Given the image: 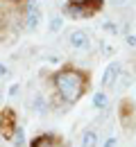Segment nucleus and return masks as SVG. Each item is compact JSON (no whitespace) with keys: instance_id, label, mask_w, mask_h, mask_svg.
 <instances>
[{"instance_id":"nucleus-15","label":"nucleus","mask_w":136,"mask_h":147,"mask_svg":"<svg viewBox=\"0 0 136 147\" xmlns=\"http://www.w3.org/2000/svg\"><path fill=\"white\" fill-rule=\"evenodd\" d=\"M102 147H118V138L116 136H109V138L102 143Z\"/></svg>"},{"instance_id":"nucleus-18","label":"nucleus","mask_w":136,"mask_h":147,"mask_svg":"<svg viewBox=\"0 0 136 147\" xmlns=\"http://www.w3.org/2000/svg\"><path fill=\"white\" fill-rule=\"evenodd\" d=\"M102 52H104V55H114L116 50H114V45H109V43H102Z\"/></svg>"},{"instance_id":"nucleus-19","label":"nucleus","mask_w":136,"mask_h":147,"mask_svg":"<svg viewBox=\"0 0 136 147\" xmlns=\"http://www.w3.org/2000/svg\"><path fill=\"white\" fill-rule=\"evenodd\" d=\"M129 0H109V5L111 7H122V5H127Z\"/></svg>"},{"instance_id":"nucleus-20","label":"nucleus","mask_w":136,"mask_h":147,"mask_svg":"<svg viewBox=\"0 0 136 147\" xmlns=\"http://www.w3.org/2000/svg\"><path fill=\"white\" fill-rule=\"evenodd\" d=\"M7 75H9V68H7V66L0 61V79H2V77H7Z\"/></svg>"},{"instance_id":"nucleus-5","label":"nucleus","mask_w":136,"mask_h":147,"mask_svg":"<svg viewBox=\"0 0 136 147\" xmlns=\"http://www.w3.org/2000/svg\"><path fill=\"white\" fill-rule=\"evenodd\" d=\"M41 18H43V14H41L39 2L37 0H27L25 2V9H23V25H25V30L27 32H34L39 27Z\"/></svg>"},{"instance_id":"nucleus-4","label":"nucleus","mask_w":136,"mask_h":147,"mask_svg":"<svg viewBox=\"0 0 136 147\" xmlns=\"http://www.w3.org/2000/svg\"><path fill=\"white\" fill-rule=\"evenodd\" d=\"M118 120H120V127L125 131H134L136 129V104L132 100H120Z\"/></svg>"},{"instance_id":"nucleus-13","label":"nucleus","mask_w":136,"mask_h":147,"mask_svg":"<svg viewBox=\"0 0 136 147\" xmlns=\"http://www.w3.org/2000/svg\"><path fill=\"white\" fill-rule=\"evenodd\" d=\"M61 27H64V16H52L50 23H48V32L55 34V32H59Z\"/></svg>"},{"instance_id":"nucleus-10","label":"nucleus","mask_w":136,"mask_h":147,"mask_svg":"<svg viewBox=\"0 0 136 147\" xmlns=\"http://www.w3.org/2000/svg\"><path fill=\"white\" fill-rule=\"evenodd\" d=\"M91 104H93V109H97V111L107 109V104H109V95H107L104 91H95V93H93V97H91Z\"/></svg>"},{"instance_id":"nucleus-14","label":"nucleus","mask_w":136,"mask_h":147,"mask_svg":"<svg viewBox=\"0 0 136 147\" xmlns=\"http://www.w3.org/2000/svg\"><path fill=\"white\" fill-rule=\"evenodd\" d=\"M102 27H104L107 32H111V34H118V25L114 23V20H107V23H104Z\"/></svg>"},{"instance_id":"nucleus-21","label":"nucleus","mask_w":136,"mask_h":147,"mask_svg":"<svg viewBox=\"0 0 136 147\" xmlns=\"http://www.w3.org/2000/svg\"><path fill=\"white\" fill-rule=\"evenodd\" d=\"M7 5H14V7H18V2H23V0H5Z\"/></svg>"},{"instance_id":"nucleus-11","label":"nucleus","mask_w":136,"mask_h":147,"mask_svg":"<svg viewBox=\"0 0 136 147\" xmlns=\"http://www.w3.org/2000/svg\"><path fill=\"white\" fill-rule=\"evenodd\" d=\"M79 147H97V131H95V129L84 131V136H82V145H79Z\"/></svg>"},{"instance_id":"nucleus-7","label":"nucleus","mask_w":136,"mask_h":147,"mask_svg":"<svg viewBox=\"0 0 136 147\" xmlns=\"http://www.w3.org/2000/svg\"><path fill=\"white\" fill-rule=\"evenodd\" d=\"M120 75H122V63L109 61V66L104 68V75H102V88H114L120 82Z\"/></svg>"},{"instance_id":"nucleus-2","label":"nucleus","mask_w":136,"mask_h":147,"mask_svg":"<svg viewBox=\"0 0 136 147\" xmlns=\"http://www.w3.org/2000/svg\"><path fill=\"white\" fill-rule=\"evenodd\" d=\"M100 7H102V0H68L64 5V14L75 20H84L93 16Z\"/></svg>"},{"instance_id":"nucleus-16","label":"nucleus","mask_w":136,"mask_h":147,"mask_svg":"<svg viewBox=\"0 0 136 147\" xmlns=\"http://www.w3.org/2000/svg\"><path fill=\"white\" fill-rule=\"evenodd\" d=\"M125 43L129 48H136V34H125Z\"/></svg>"},{"instance_id":"nucleus-3","label":"nucleus","mask_w":136,"mask_h":147,"mask_svg":"<svg viewBox=\"0 0 136 147\" xmlns=\"http://www.w3.org/2000/svg\"><path fill=\"white\" fill-rule=\"evenodd\" d=\"M91 45H93V36H91L89 30L77 27V30L68 32V48L70 50H75V52H89Z\"/></svg>"},{"instance_id":"nucleus-1","label":"nucleus","mask_w":136,"mask_h":147,"mask_svg":"<svg viewBox=\"0 0 136 147\" xmlns=\"http://www.w3.org/2000/svg\"><path fill=\"white\" fill-rule=\"evenodd\" d=\"M50 84H52L55 97L61 104L70 107V104H75L79 97L86 93V88H89V75L84 70H79V68L66 66V68H61V70H57L52 75Z\"/></svg>"},{"instance_id":"nucleus-6","label":"nucleus","mask_w":136,"mask_h":147,"mask_svg":"<svg viewBox=\"0 0 136 147\" xmlns=\"http://www.w3.org/2000/svg\"><path fill=\"white\" fill-rule=\"evenodd\" d=\"M16 127H18V125H16V111L14 109L0 111V136H2L5 140H12Z\"/></svg>"},{"instance_id":"nucleus-23","label":"nucleus","mask_w":136,"mask_h":147,"mask_svg":"<svg viewBox=\"0 0 136 147\" xmlns=\"http://www.w3.org/2000/svg\"><path fill=\"white\" fill-rule=\"evenodd\" d=\"M134 68H136V63H134Z\"/></svg>"},{"instance_id":"nucleus-9","label":"nucleus","mask_w":136,"mask_h":147,"mask_svg":"<svg viewBox=\"0 0 136 147\" xmlns=\"http://www.w3.org/2000/svg\"><path fill=\"white\" fill-rule=\"evenodd\" d=\"M55 143H57V138H55L52 134H39V136L30 143V147H55Z\"/></svg>"},{"instance_id":"nucleus-22","label":"nucleus","mask_w":136,"mask_h":147,"mask_svg":"<svg viewBox=\"0 0 136 147\" xmlns=\"http://www.w3.org/2000/svg\"><path fill=\"white\" fill-rule=\"evenodd\" d=\"M0 102H2V91H0Z\"/></svg>"},{"instance_id":"nucleus-8","label":"nucleus","mask_w":136,"mask_h":147,"mask_svg":"<svg viewBox=\"0 0 136 147\" xmlns=\"http://www.w3.org/2000/svg\"><path fill=\"white\" fill-rule=\"evenodd\" d=\"M32 109H34V113H39V115H45V113L50 111V102H48V97H45L43 93H34V97H32Z\"/></svg>"},{"instance_id":"nucleus-17","label":"nucleus","mask_w":136,"mask_h":147,"mask_svg":"<svg viewBox=\"0 0 136 147\" xmlns=\"http://www.w3.org/2000/svg\"><path fill=\"white\" fill-rule=\"evenodd\" d=\"M18 93H20V86H18V84H12V86H9V95H12V97H16Z\"/></svg>"},{"instance_id":"nucleus-12","label":"nucleus","mask_w":136,"mask_h":147,"mask_svg":"<svg viewBox=\"0 0 136 147\" xmlns=\"http://www.w3.org/2000/svg\"><path fill=\"white\" fill-rule=\"evenodd\" d=\"M25 143H27V136H25V127H16V131H14V136H12V145L14 147H25Z\"/></svg>"}]
</instances>
